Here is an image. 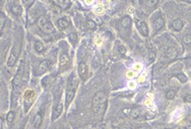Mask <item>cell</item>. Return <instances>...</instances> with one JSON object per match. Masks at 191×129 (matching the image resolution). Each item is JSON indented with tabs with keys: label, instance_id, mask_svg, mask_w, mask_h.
I'll return each mask as SVG.
<instances>
[{
	"label": "cell",
	"instance_id": "1",
	"mask_svg": "<svg viewBox=\"0 0 191 129\" xmlns=\"http://www.w3.org/2000/svg\"><path fill=\"white\" fill-rule=\"evenodd\" d=\"M105 106H107V96L103 91L97 92L92 102L93 111L97 114H101L105 112Z\"/></svg>",
	"mask_w": 191,
	"mask_h": 129
},
{
	"label": "cell",
	"instance_id": "2",
	"mask_svg": "<svg viewBox=\"0 0 191 129\" xmlns=\"http://www.w3.org/2000/svg\"><path fill=\"white\" fill-rule=\"evenodd\" d=\"M19 54H20V43H17L15 44L13 49L11 51V54L9 56V58L7 60V66L8 67H12L14 66V64L16 62V60L18 59L19 57Z\"/></svg>",
	"mask_w": 191,
	"mask_h": 129
},
{
	"label": "cell",
	"instance_id": "3",
	"mask_svg": "<svg viewBox=\"0 0 191 129\" xmlns=\"http://www.w3.org/2000/svg\"><path fill=\"white\" fill-rule=\"evenodd\" d=\"M38 23H39L40 28H41L45 33H51V32L54 31V27H53L52 23L49 21L46 16H41L38 20Z\"/></svg>",
	"mask_w": 191,
	"mask_h": 129
},
{
	"label": "cell",
	"instance_id": "4",
	"mask_svg": "<svg viewBox=\"0 0 191 129\" xmlns=\"http://www.w3.org/2000/svg\"><path fill=\"white\" fill-rule=\"evenodd\" d=\"M35 98V94L33 90H28L25 94H24V106H25V112L29 110L31 107V104L33 102V99Z\"/></svg>",
	"mask_w": 191,
	"mask_h": 129
},
{
	"label": "cell",
	"instance_id": "5",
	"mask_svg": "<svg viewBox=\"0 0 191 129\" xmlns=\"http://www.w3.org/2000/svg\"><path fill=\"white\" fill-rule=\"evenodd\" d=\"M136 28L137 30L139 31V33L144 36V37H147L148 34H149V31H148V27L147 25L145 24V22L143 20H139V19H136Z\"/></svg>",
	"mask_w": 191,
	"mask_h": 129
},
{
	"label": "cell",
	"instance_id": "6",
	"mask_svg": "<svg viewBox=\"0 0 191 129\" xmlns=\"http://www.w3.org/2000/svg\"><path fill=\"white\" fill-rule=\"evenodd\" d=\"M78 74L82 79H86L88 76V66L85 63H80L78 66Z\"/></svg>",
	"mask_w": 191,
	"mask_h": 129
},
{
	"label": "cell",
	"instance_id": "7",
	"mask_svg": "<svg viewBox=\"0 0 191 129\" xmlns=\"http://www.w3.org/2000/svg\"><path fill=\"white\" fill-rule=\"evenodd\" d=\"M50 64H51V62L49 61V60H44L39 64V68H38V75H42L44 72H46L49 68H50Z\"/></svg>",
	"mask_w": 191,
	"mask_h": 129
},
{
	"label": "cell",
	"instance_id": "8",
	"mask_svg": "<svg viewBox=\"0 0 191 129\" xmlns=\"http://www.w3.org/2000/svg\"><path fill=\"white\" fill-rule=\"evenodd\" d=\"M22 74H21V70H19L18 72H17V75L15 76V78L13 79V83H12V86H13V88L14 90H16L19 86H20V83H22Z\"/></svg>",
	"mask_w": 191,
	"mask_h": 129
},
{
	"label": "cell",
	"instance_id": "9",
	"mask_svg": "<svg viewBox=\"0 0 191 129\" xmlns=\"http://www.w3.org/2000/svg\"><path fill=\"white\" fill-rule=\"evenodd\" d=\"M63 111V103L62 102H59L58 104H57V106L55 107L54 109V112H53V115H52V120H55L59 117V116L61 115V113H62Z\"/></svg>",
	"mask_w": 191,
	"mask_h": 129
},
{
	"label": "cell",
	"instance_id": "10",
	"mask_svg": "<svg viewBox=\"0 0 191 129\" xmlns=\"http://www.w3.org/2000/svg\"><path fill=\"white\" fill-rule=\"evenodd\" d=\"M68 64H69V57H68V55L67 54H63L62 56L60 57V68H61V71L64 70V68H66L67 66H68Z\"/></svg>",
	"mask_w": 191,
	"mask_h": 129
},
{
	"label": "cell",
	"instance_id": "11",
	"mask_svg": "<svg viewBox=\"0 0 191 129\" xmlns=\"http://www.w3.org/2000/svg\"><path fill=\"white\" fill-rule=\"evenodd\" d=\"M178 55V51L176 48L174 47H169L167 51H166V57L169 59H175Z\"/></svg>",
	"mask_w": 191,
	"mask_h": 129
},
{
	"label": "cell",
	"instance_id": "12",
	"mask_svg": "<svg viewBox=\"0 0 191 129\" xmlns=\"http://www.w3.org/2000/svg\"><path fill=\"white\" fill-rule=\"evenodd\" d=\"M54 3L56 5H58L59 7L63 8V9H67V8L70 7L72 4L70 0H58V1H55Z\"/></svg>",
	"mask_w": 191,
	"mask_h": 129
},
{
	"label": "cell",
	"instance_id": "13",
	"mask_svg": "<svg viewBox=\"0 0 191 129\" xmlns=\"http://www.w3.org/2000/svg\"><path fill=\"white\" fill-rule=\"evenodd\" d=\"M164 25V21H163V19L162 18H157L155 19V21L153 22V27H154V31L157 32V31H159L162 27H163Z\"/></svg>",
	"mask_w": 191,
	"mask_h": 129
},
{
	"label": "cell",
	"instance_id": "14",
	"mask_svg": "<svg viewBox=\"0 0 191 129\" xmlns=\"http://www.w3.org/2000/svg\"><path fill=\"white\" fill-rule=\"evenodd\" d=\"M74 96H75V90H72L71 88V90H68L66 91V104H67V106L72 102Z\"/></svg>",
	"mask_w": 191,
	"mask_h": 129
},
{
	"label": "cell",
	"instance_id": "15",
	"mask_svg": "<svg viewBox=\"0 0 191 129\" xmlns=\"http://www.w3.org/2000/svg\"><path fill=\"white\" fill-rule=\"evenodd\" d=\"M182 27H183V22L180 19H176L172 22V28L175 31H180L182 29Z\"/></svg>",
	"mask_w": 191,
	"mask_h": 129
},
{
	"label": "cell",
	"instance_id": "16",
	"mask_svg": "<svg viewBox=\"0 0 191 129\" xmlns=\"http://www.w3.org/2000/svg\"><path fill=\"white\" fill-rule=\"evenodd\" d=\"M120 24H121V26L124 27V28L129 27V26H131V24H132L131 17H128V16H125V17H124L123 19H121Z\"/></svg>",
	"mask_w": 191,
	"mask_h": 129
},
{
	"label": "cell",
	"instance_id": "17",
	"mask_svg": "<svg viewBox=\"0 0 191 129\" xmlns=\"http://www.w3.org/2000/svg\"><path fill=\"white\" fill-rule=\"evenodd\" d=\"M42 117H43L42 112H39V113L35 116V118H34V126L36 128H38L40 126V124H41V122H42Z\"/></svg>",
	"mask_w": 191,
	"mask_h": 129
},
{
	"label": "cell",
	"instance_id": "18",
	"mask_svg": "<svg viewBox=\"0 0 191 129\" xmlns=\"http://www.w3.org/2000/svg\"><path fill=\"white\" fill-rule=\"evenodd\" d=\"M179 129H191V121L187 119L182 120L179 124Z\"/></svg>",
	"mask_w": 191,
	"mask_h": 129
},
{
	"label": "cell",
	"instance_id": "19",
	"mask_svg": "<svg viewBox=\"0 0 191 129\" xmlns=\"http://www.w3.org/2000/svg\"><path fill=\"white\" fill-rule=\"evenodd\" d=\"M5 21H6L5 15H4L3 12H1V13H0V32L3 31L4 25H5Z\"/></svg>",
	"mask_w": 191,
	"mask_h": 129
},
{
	"label": "cell",
	"instance_id": "20",
	"mask_svg": "<svg viewBox=\"0 0 191 129\" xmlns=\"http://www.w3.org/2000/svg\"><path fill=\"white\" fill-rule=\"evenodd\" d=\"M58 25L61 29H65L69 26V22L67 21L66 19H59L58 20Z\"/></svg>",
	"mask_w": 191,
	"mask_h": 129
},
{
	"label": "cell",
	"instance_id": "21",
	"mask_svg": "<svg viewBox=\"0 0 191 129\" xmlns=\"http://www.w3.org/2000/svg\"><path fill=\"white\" fill-rule=\"evenodd\" d=\"M11 10H12V12H13L15 15H20L22 13V7L20 5H18V4H16L15 6L12 7Z\"/></svg>",
	"mask_w": 191,
	"mask_h": 129
},
{
	"label": "cell",
	"instance_id": "22",
	"mask_svg": "<svg viewBox=\"0 0 191 129\" xmlns=\"http://www.w3.org/2000/svg\"><path fill=\"white\" fill-rule=\"evenodd\" d=\"M176 94V90H170L166 92V98L167 99H173L174 96Z\"/></svg>",
	"mask_w": 191,
	"mask_h": 129
},
{
	"label": "cell",
	"instance_id": "23",
	"mask_svg": "<svg viewBox=\"0 0 191 129\" xmlns=\"http://www.w3.org/2000/svg\"><path fill=\"white\" fill-rule=\"evenodd\" d=\"M139 108H132V111H131V116L132 118H136L139 117Z\"/></svg>",
	"mask_w": 191,
	"mask_h": 129
},
{
	"label": "cell",
	"instance_id": "24",
	"mask_svg": "<svg viewBox=\"0 0 191 129\" xmlns=\"http://www.w3.org/2000/svg\"><path fill=\"white\" fill-rule=\"evenodd\" d=\"M34 47H35V50L37 52H42L44 50V46H43V44L41 42H36Z\"/></svg>",
	"mask_w": 191,
	"mask_h": 129
},
{
	"label": "cell",
	"instance_id": "25",
	"mask_svg": "<svg viewBox=\"0 0 191 129\" xmlns=\"http://www.w3.org/2000/svg\"><path fill=\"white\" fill-rule=\"evenodd\" d=\"M175 76L180 80L181 83H186V82H187V78H186V76L184 74H177Z\"/></svg>",
	"mask_w": 191,
	"mask_h": 129
},
{
	"label": "cell",
	"instance_id": "26",
	"mask_svg": "<svg viewBox=\"0 0 191 129\" xmlns=\"http://www.w3.org/2000/svg\"><path fill=\"white\" fill-rule=\"evenodd\" d=\"M183 42L186 45H191V34H186L183 37Z\"/></svg>",
	"mask_w": 191,
	"mask_h": 129
},
{
	"label": "cell",
	"instance_id": "27",
	"mask_svg": "<svg viewBox=\"0 0 191 129\" xmlns=\"http://www.w3.org/2000/svg\"><path fill=\"white\" fill-rule=\"evenodd\" d=\"M15 118V113L13 111H10V112H8L7 113V121L8 122H12L14 120Z\"/></svg>",
	"mask_w": 191,
	"mask_h": 129
},
{
	"label": "cell",
	"instance_id": "28",
	"mask_svg": "<svg viewBox=\"0 0 191 129\" xmlns=\"http://www.w3.org/2000/svg\"><path fill=\"white\" fill-rule=\"evenodd\" d=\"M87 27L89 28V29H96L97 25L93 20H88L87 21Z\"/></svg>",
	"mask_w": 191,
	"mask_h": 129
},
{
	"label": "cell",
	"instance_id": "29",
	"mask_svg": "<svg viewBox=\"0 0 191 129\" xmlns=\"http://www.w3.org/2000/svg\"><path fill=\"white\" fill-rule=\"evenodd\" d=\"M69 39H70V41L73 43V45H75V43L77 41V35L75 33H71L69 35Z\"/></svg>",
	"mask_w": 191,
	"mask_h": 129
},
{
	"label": "cell",
	"instance_id": "30",
	"mask_svg": "<svg viewBox=\"0 0 191 129\" xmlns=\"http://www.w3.org/2000/svg\"><path fill=\"white\" fill-rule=\"evenodd\" d=\"M33 3H34V0H24L23 1L24 6H25L26 8H29Z\"/></svg>",
	"mask_w": 191,
	"mask_h": 129
},
{
	"label": "cell",
	"instance_id": "31",
	"mask_svg": "<svg viewBox=\"0 0 191 129\" xmlns=\"http://www.w3.org/2000/svg\"><path fill=\"white\" fill-rule=\"evenodd\" d=\"M155 57H156L155 54H154L153 52H151V53L149 54V57H148V58H149V59H148V60H149V63H152V62L154 61V59H155Z\"/></svg>",
	"mask_w": 191,
	"mask_h": 129
},
{
	"label": "cell",
	"instance_id": "32",
	"mask_svg": "<svg viewBox=\"0 0 191 129\" xmlns=\"http://www.w3.org/2000/svg\"><path fill=\"white\" fill-rule=\"evenodd\" d=\"M119 52L121 54V55H124L125 54V52H127V49L124 47V46H119Z\"/></svg>",
	"mask_w": 191,
	"mask_h": 129
},
{
	"label": "cell",
	"instance_id": "33",
	"mask_svg": "<svg viewBox=\"0 0 191 129\" xmlns=\"http://www.w3.org/2000/svg\"><path fill=\"white\" fill-rule=\"evenodd\" d=\"M135 72H133L132 71H129L127 72V78L128 79H132V78H135Z\"/></svg>",
	"mask_w": 191,
	"mask_h": 129
},
{
	"label": "cell",
	"instance_id": "34",
	"mask_svg": "<svg viewBox=\"0 0 191 129\" xmlns=\"http://www.w3.org/2000/svg\"><path fill=\"white\" fill-rule=\"evenodd\" d=\"M104 11V7L103 5H99V6H97L96 7V12L97 13H101V12Z\"/></svg>",
	"mask_w": 191,
	"mask_h": 129
},
{
	"label": "cell",
	"instance_id": "35",
	"mask_svg": "<svg viewBox=\"0 0 191 129\" xmlns=\"http://www.w3.org/2000/svg\"><path fill=\"white\" fill-rule=\"evenodd\" d=\"M141 68H143V66H141L140 64H135V70L136 71H137V72H139Z\"/></svg>",
	"mask_w": 191,
	"mask_h": 129
},
{
	"label": "cell",
	"instance_id": "36",
	"mask_svg": "<svg viewBox=\"0 0 191 129\" xmlns=\"http://www.w3.org/2000/svg\"><path fill=\"white\" fill-rule=\"evenodd\" d=\"M42 83H43V84H44V86H46V84L49 83V76H45V78L43 79Z\"/></svg>",
	"mask_w": 191,
	"mask_h": 129
},
{
	"label": "cell",
	"instance_id": "37",
	"mask_svg": "<svg viewBox=\"0 0 191 129\" xmlns=\"http://www.w3.org/2000/svg\"><path fill=\"white\" fill-rule=\"evenodd\" d=\"M131 111H132V109H129V108H124V109L123 110L124 113H127V114H131Z\"/></svg>",
	"mask_w": 191,
	"mask_h": 129
},
{
	"label": "cell",
	"instance_id": "38",
	"mask_svg": "<svg viewBox=\"0 0 191 129\" xmlns=\"http://www.w3.org/2000/svg\"><path fill=\"white\" fill-rule=\"evenodd\" d=\"M128 87H129V88H135L136 87V83H133V82H131L129 83V84H128Z\"/></svg>",
	"mask_w": 191,
	"mask_h": 129
},
{
	"label": "cell",
	"instance_id": "39",
	"mask_svg": "<svg viewBox=\"0 0 191 129\" xmlns=\"http://www.w3.org/2000/svg\"><path fill=\"white\" fill-rule=\"evenodd\" d=\"M185 101H187V102H191V94H189V95H186V96H185Z\"/></svg>",
	"mask_w": 191,
	"mask_h": 129
},
{
	"label": "cell",
	"instance_id": "40",
	"mask_svg": "<svg viewBox=\"0 0 191 129\" xmlns=\"http://www.w3.org/2000/svg\"><path fill=\"white\" fill-rule=\"evenodd\" d=\"M144 79H145L144 76H140L139 80V83H143V82H144Z\"/></svg>",
	"mask_w": 191,
	"mask_h": 129
},
{
	"label": "cell",
	"instance_id": "41",
	"mask_svg": "<svg viewBox=\"0 0 191 129\" xmlns=\"http://www.w3.org/2000/svg\"><path fill=\"white\" fill-rule=\"evenodd\" d=\"M92 3H93V1H86V4H88V5H91Z\"/></svg>",
	"mask_w": 191,
	"mask_h": 129
},
{
	"label": "cell",
	"instance_id": "42",
	"mask_svg": "<svg viewBox=\"0 0 191 129\" xmlns=\"http://www.w3.org/2000/svg\"><path fill=\"white\" fill-rule=\"evenodd\" d=\"M149 103H150V100H146V101H145V104H147V105Z\"/></svg>",
	"mask_w": 191,
	"mask_h": 129
},
{
	"label": "cell",
	"instance_id": "43",
	"mask_svg": "<svg viewBox=\"0 0 191 129\" xmlns=\"http://www.w3.org/2000/svg\"><path fill=\"white\" fill-rule=\"evenodd\" d=\"M186 3H191V1H185Z\"/></svg>",
	"mask_w": 191,
	"mask_h": 129
}]
</instances>
